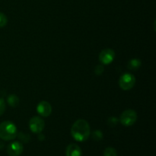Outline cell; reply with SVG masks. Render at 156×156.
Returning <instances> with one entry per match:
<instances>
[{
	"instance_id": "8fae6325",
	"label": "cell",
	"mask_w": 156,
	"mask_h": 156,
	"mask_svg": "<svg viewBox=\"0 0 156 156\" xmlns=\"http://www.w3.org/2000/svg\"><path fill=\"white\" fill-rule=\"evenodd\" d=\"M8 103L12 108H15L19 104V98L15 94H11L8 97Z\"/></svg>"
},
{
	"instance_id": "52a82bcc",
	"label": "cell",
	"mask_w": 156,
	"mask_h": 156,
	"mask_svg": "<svg viewBox=\"0 0 156 156\" xmlns=\"http://www.w3.org/2000/svg\"><path fill=\"white\" fill-rule=\"evenodd\" d=\"M23 145L20 142H13L8 146L7 153L9 156H19L23 152Z\"/></svg>"
},
{
	"instance_id": "7c38bea8",
	"label": "cell",
	"mask_w": 156,
	"mask_h": 156,
	"mask_svg": "<svg viewBox=\"0 0 156 156\" xmlns=\"http://www.w3.org/2000/svg\"><path fill=\"white\" fill-rule=\"evenodd\" d=\"M104 156H117V150L112 147H108L104 152Z\"/></svg>"
},
{
	"instance_id": "e0dca14e",
	"label": "cell",
	"mask_w": 156,
	"mask_h": 156,
	"mask_svg": "<svg viewBox=\"0 0 156 156\" xmlns=\"http://www.w3.org/2000/svg\"><path fill=\"white\" fill-rule=\"evenodd\" d=\"M117 122H118V120H117L116 117H111V118L108 120V123L111 126H114L116 124H117Z\"/></svg>"
},
{
	"instance_id": "7a4b0ae2",
	"label": "cell",
	"mask_w": 156,
	"mask_h": 156,
	"mask_svg": "<svg viewBox=\"0 0 156 156\" xmlns=\"http://www.w3.org/2000/svg\"><path fill=\"white\" fill-rule=\"evenodd\" d=\"M17 136V127L11 121H5L0 123V139L5 141L12 140Z\"/></svg>"
},
{
	"instance_id": "ba28073f",
	"label": "cell",
	"mask_w": 156,
	"mask_h": 156,
	"mask_svg": "<svg viewBox=\"0 0 156 156\" xmlns=\"http://www.w3.org/2000/svg\"><path fill=\"white\" fill-rule=\"evenodd\" d=\"M37 111L38 114H41L43 117H48L51 114L52 112V107L47 101H43L38 104L37 107Z\"/></svg>"
},
{
	"instance_id": "8992f818",
	"label": "cell",
	"mask_w": 156,
	"mask_h": 156,
	"mask_svg": "<svg viewBox=\"0 0 156 156\" xmlns=\"http://www.w3.org/2000/svg\"><path fill=\"white\" fill-rule=\"evenodd\" d=\"M114 56H115V53H114V50H111V49H105L100 53L99 60L104 65H108L114 60Z\"/></svg>"
},
{
	"instance_id": "30bf717a",
	"label": "cell",
	"mask_w": 156,
	"mask_h": 156,
	"mask_svg": "<svg viewBox=\"0 0 156 156\" xmlns=\"http://www.w3.org/2000/svg\"><path fill=\"white\" fill-rule=\"evenodd\" d=\"M142 62L139 59H132L127 63V68L129 70H136L141 66Z\"/></svg>"
},
{
	"instance_id": "277c9868",
	"label": "cell",
	"mask_w": 156,
	"mask_h": 156,
	"mask_svg": "<svg viewBox=\"0 0 156 156\" xmlns=\"http://www.w3.org/2000/svg\"><path fill=\"white\" fill-rule=\"evenodd\" d=\"M137 119V114L133 110H126L122 113L120 116V123L125 126H130L136 123Z\"/></svg>"
},
{
	"instance_id": "5bb4252c",
	"label": "cell",
	"mask_w": 156,
	"mask_h": 156,
	"mask_svg": "<svg viewBox=\"0 0 156 156\" xmlns=\"http://www.w3.org/2000/svg\"><path fill=\"white\" fill-rule=\"evenodd\" d=\"M92 137L95 140H101L103 138V134H102V132H101L100 130H96L93 133Z\"/></svg>"
},
{
	"instance_id": "9c48e42d",
	"label": "cell",
	"mask_w": 156,
	"mask_h": 156,
	"mask_svg": "<svg viewBox=\"0 0 156 156\" xmlns=\"http://www.w3.org/2000/svg\"><path fill=\"white\" fill-rule=\"evenodd\" d=\"M82 149L78 145L70 144L67 146L66 151V156H82Z\"/></svg>"
},
{
	"instance_id": "2e32d148",
	"label": "cell",
	"mask_w": 156,
	"mask_h": 156,
	"mask_svg": "<svg viewBox=\"0 0 156 156\" xmlns=\"http://www.w3.org/2000/svg\"><path fill=\"white\" fill-rule=\"evenodd\" d=\"M5 111V103L2 98H0V116L2 115Z\"/></svg>"
},
{
	"instance_id": "5b68a950",
	"label": "cell",
	"mask_w": 156,
	"mask_h": 156,
	"mask_svg": "<svg viewBox=\"0 0 156 156\" xmlns=\"http://www.w3.org/2000/svg\"><path fill=\"white\" fill-rule=\"evenodd\" d=\"M45 126L44 120L40 117H34L29 121V127L33 133H40L43 131Z\"/></svg>"
},
{
	"instance_id": "9a60e30c",
	"label": "cell",
	"mask_w": 156,
	"mask_h": 156,
	"mask_svg": "<svg viewBox=\"0 0 156 156\" xmlns=\"http://www.w3.org/2000/svg\"><path fill=\"white\" fill-rule=\"evenodd\" d=\"M104 70H105V68H104L103 65H98L95 67V69H94V73L98 76H100V75H101L103 73Z\"/></svg>"
},
{
	"instance_id": "4fadbf2b",
	"label": "cell",
	"mask_w": 156,
	"mask_h": 156,
	"mask_svg": "<svg viewBox=\"0 0 156 156\" xmlns=\"http://www.w3.org/2000/svg\"><path fill=\"white\" fill-rule=\"evenodd\" d=\"M8 22L7 17L2 12H0V27H3L6 25Z\"/></svg>"
},
{
	"instance_id": "6da1fadb",
	"label": "cell",
	"mask_w": 156,
	"mask_h": 156,
	"mask_svg": "<svg viewBox=\"0 0 156 156\" xmlns=\"http://www.w3.org/2000/svg\"><path fill=\"white\" fill-rule=\"evenodd\" d=\"M71 134L75 140L84 142L90 136V126L85 120H78L73 123L71 128Z\"/></svg>"
},
{
	"instance_id": "3957f363",
	"label": "cell",
	"mask_w": 156,
	"mask_h": 156,
	"mask_svg": "<svg viewBox=\"0 0 156 156\" xmlns=\"http://www.w3.org/2000/svg\"><path fill=\"white\" fill-rule=\"evenodd\" d=\"M136 84V78L130 73H125L120 76L119 80V85L120 88L124 91H128L133 88Z\"/></svg>"
}]
</instances>
